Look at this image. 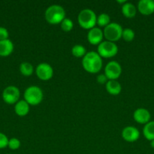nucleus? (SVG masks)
<instances>
[{
  "label": "nucleus",
  "mask_w": 154,
  "mask_h": 154,
  "mask_svg": "<svg viewBox=\"0 0 154 154\" xmlns=\"http://www.w3.org/2000/svg\"><path fill=\"white\" fill-rule=\"evenodd\" d=\"M122 12L127 18H133L137 13V8L131 2H125L122 5Z\"/></svg>",
  "instance_id": "17"
},
{
  "label": "nucleus",
  "mask_w": 154,
  "mask_h": 154,
  "mask_svg": "<svg viewBox=\"0 0 154 154\" xmlns=\"http://www.w3.org/2000/svg\"><path fill=\"white\" fill-rule=\"evenodd\" d=\"M110 23V17L107 14L102 13L97 17V24L101 27H106Z\"/></svg>",
  "instance_id": "21"
},
{
  "label": "nucleus",
  "mask_w": 154,
  "mask_h": 154,
  "mask_svg": "<svg viewBox=\"0 0 154 154\" xmlns=\"http://www.w3.org/2000/svg\"><path fill=\"white\" fill-rule=\"evenodd\" d=\"M82 67L86 72L91 74H95L101 70L103 66L102 58L95 51L86 53L82 61Z\"/></svg>",
  "instance_id": "1"
},
{
  "label": "nucleus",
  "mask_w": 154,
  "mask_h": 154,
  "mask_svg": "<svg viewBox=\"0 0 154 154\" xmlns=\"http://www.w3.org/2000/svg\"><path fill=\"white\" fill-rule=\"evenodd\" d=\"M118 47L114 42L105 41L102 42L98 47V54L104 58H111L117 54Z\"/></svg>",
  "instance_id": "6"
},
{
  "label": "nucleus",
  "mask_w": 154,
  "mask_h": 154,
  "mask_svg": "<svg viewBox=\"0 0 154 154\" xmlns=\"http://www.w3.org/2000/svg\"><path fill=\"white\" fill-rule=\"evenodd\" d=\"M122 137L128 142H134L138 140L140 137V132L134 126H126L122 130Z\"/></svg>",
  "instance_id": "10"
},
{
  "label": "nucleus",
  "mask_w": 154,
  "mask_h": 154,
  "mask_svg": "<svg viewBox=\"0 0 154 154\" xmlns=\"http://www.w3.org/2000/svg\"><path fill=\"white\" fill-rule=\"evenodd\" d=\"M9 154H11V153H9Z\"/></svg>",
  "instance_id": "30"
},
{
  "label": "nucleus",
  "mask_w": 154,
  "mask_h": 154,
  "mask_svg": "<svg viewBox=\"0 0 154 154\" xmlns=\"http://www.w3.org/2000/svg\"><path fill=\"white\" fill-rule=\"evenodd\" d=\"M24 100L30 105H38L42 102L43 92L37 86H30L24 91Z\"/></svg>",
  "instance_id": "4"
},
{
  "label": "nucleus",
  "mask_w": 154,
  "mask_h": 154,
  "mask_svg": "<svg viewBox=\"0 0 154 154\" xmlns=\"http://www.w3.org/2000/svg\"><path fill=\"white\" fill-rule=\"evenodd\" d=\"M133 118L137 123L140 124H146L150 120V113L146 108H140L134 111L133 114Z\"/></svg>",
  "instance_id": "12"
},
{
  "label": "nucleus",
  "mask_w": 154,
  "mask_h": 154,
  "mask_svg": "<svg viewBox=\"0 0 154 154\" xmlns=\"http://www.w3.org/2000/svg\"><path fill=\"white\" fill-rule=\"evenodd\" d=\"M66 16L64 8L59 5H52L46 9L45 12V18L50 24L60 23Z\"/></svg>",
  "instance_id": "2"
},
{
  "label": "nucleus",
  "mask_w": 154,
  "mask_h": 154,
  "mask_svg": "<svg viewBox=\"0 0 154 154\" xmlns=\"http://www.w3.org/2000/svg\"><path fill=\"white\" fill-rule=\"evenodd\" d=\"M9 139L5 134L0 132V149L5 148L8 147Z\"/></svg>",
  "instance_id": "25"
},
{
  "label": "nucleus",
  "mask_w": 154,
  "mask_h": 154,
  "mask_svg": "<svg viewBox=\"0 0 154 154\" xmlns=\"http://www.w3.org/2000/svg\"><path fill=\"white\" fill-rule=\"evenodd\" d=\"M107 80L108 79H107V78L104 74H101V75H99L97 77V81L100 84H106L107 82Z\"/></svg>",
  "instance_id": "27"
},
{
  "label": "nucleus",
  "mask_w": 154,
  "mask_h": 154,
  "mask_svg": "<svg viewBox=\"0 0 154 154\" xmlns=\"http://www.w3.org/2000/svg\"><path fill=\"white\" fill-rule=\"evenodd\" d=\"M8 36L9 33L7 29L5 28V27L0 26V41L8 39Z\"/></svg>",
  "instance_id": "26"
},
{
  "label": "nucleus",
  "mask_w": 154,
  "mask_h": 154,
  "mask_svg": "<svg viewBox=\"0 0 154 154\" xmlns=\"http://www.w3.org/2000/svg\"><path fill=\"white\" fill-rule=\"evenodd\" d=\"M150 146L151 147L154 148V139L152 140V141H150Z\"/></svg>",
  "instance_id": "28"
},
{
  "label": "nucleus",
  "mask_w": 154,
  "mask_h": 154,
  "mask_svg": "<svg viewBox=\"0 0 154 154\" xmlns=\"http://www.w3.org/2000/svg\"><path fill=\"white\" fill-rule=\"evenodd\" d=\"M143 136L145 137L148 141H152L154 139V121H149L145 126L143 129Z\"/></svg>",
  "instance_id": "18"
},
{
  "label": "nucleus",
  "mask_w": 154,
  "mask_h": 154,
  "mask_svg": "<svg viewBox=\"0 0 154 154\" xmlns=\"http://www.w3.org/2000/svg\"><path fill=\"white\" fill-rule=\"evenodd\" d=\"M60 26L63 31L69 32L73 28V22L69 18H64L60 23Z\"/></svg>",
  "instance_id": "23"
},
{
  "label": "nucleus",
  "mask_w": 154,
  "mask_h": 154,
  "mask_svg": "<svg viewBox=\"0 0 154 154\" xmlns=\"http://www.w3.org/2000/svg\"><path fill=\"white\" fill-rule=\"evenodd\" d=\"M14 111L17 115L24 117L27 115L30 111V105L25 100H20L15 104Z\"/></svg>",
  "instance_id": "15"
},
{
  "label": "nucleus",
  "mask_w": 154,
  "mask_h": 154,
  "mask_svg": "<svg viewBox=\"0 0 154 154\" xmlns=\"http://www.w3.org/2000/svg\"><path fill=\"white\" fill-rule=\"evenodd\" d=\"M105 85L106 90L110 94L116 96L121 93L122 87H121L120 83L118 82L116 80H109Z\"/></svg>",
  "instance_id": "16"
},
{
  "label": "nucleus",
  "mask_w": 154,
  "mask_h": 154,
  "mask_svg": "<svg viewBox=\"0 0 154 154\" xmlns=\"http://www.w3.org/2000/svg\"><path fill=\"white\" fill-rule=\"evenodd\" d=\"M21 92L15 86H8L2 92V99L8 105H14L19 101Z\"/></svg>",
  "instance_id": "7"
},
{
  "label": "nucleus",
  "mask_w": 154,
  "mask_h": 154,
  "mask_svg": "<svg viewBox=\"0 0 154 154\" xmlns=\"http://www.w3.org/2000/svg\"><path fill=\"white\" fill-rule=\"evenodd\" d=\"M134 36H135V33L131 29H124L123 31H122V38L126 42H131L134 38Z\"/></svg>",
  "instance_id": "22"
},
{
  "label": "nucleus",
  "mask_w": 154,
  "mask_h": 154,
  "mask_svg": "<svg viewBox=\"0 0 154 154\" xmlns=\"http://www.w3.org/2000/svg\"><path fill=\"white\" fill-rule=\"evenodd\" d=\"M72 54L77 58L84 57L86 54V49L81 45H75L72 48Z\"/></svg>",
  "instance_id": "20"
},
{
  "label": "nucleus",
  "mask_w": 154,
  "mask_h": 154,
  "mask_svg": "<svg viewBox=\"0 0 154 154\" xmlns=\"http://www.w3.org/2000/svg\"><path fill=\"white\" fill-rule=\"evenodd\" d=\"M118 3H119V4H125V2H126V1H117Z\"/></svg>",
  "instance_id": "29"
},
{
  "label": "nucleus",
  "mask_w": 154,
  "mask_h": 154,
  "mask_svg": "<svg viewBox=\"0 0 154 154\" xmlns=\"http://www.w3.org/2000/svg\"><path fill=\"white\" fill-rule=\"evenodd\" d=\"M122 31L123 29L122 26L117 23H110L109 25L104 27L103 32H104V36L107 39V41L115 42L119 41L122 38Z\"/></svg>",
  "instance_id": "5"
},
{
  "label": "nucleus",
  "mask_w": 154,
  "mask_h": 154,
  "mask_svg": "<svg viewBox=\"0 0 154 154\" xmlns=\"http://www.w3.org/2000/svg\"><path fill=\"white\" fill-rule=\"evenodd\" d=\"M14 51V44L10 39L0 41V57H8Z\"/></svg>",
  "instance_id": "14"
},
{
  "label": "nucleus",
  "mask_w": 154,
  "mask_h": 154,
  "mask_svg": "<svg viewBox=\"0 0 154 154\" xmlns=\"http://www.w3.org/2000/svg\"><path fill=\"white\" fill-rule=\"evenodd\" d=\"M122 74V67L116 61L109 62L104 69V75L108 80H116Z\"/></svg>",
  "instance_id": "8"
},
{
  "label": "nucleus",
  "mask_w": 154,
  "mask_h": 154,
  "mask_svg": "<svg viewBox=\"0 0 154 154\" xmlns=\"http://www.w3.org/2000/svg\"><path fill=\"white\" fill-rule=\"evenodd\" d=\"M78 22L81 27L85 29H91L97 24V15L91 9L82 10L78 15Z\"/></svg>",
  "instance_id": "3"
},
{
  "label": "nucleus",
  "mask_w": 154,
  "mask_h": 154,
  "mask_svg": "<svg viewBox=\"0 0 154 154\" xmlns=\"http://www.w3.org/2000/svg\"><path fill=\"white\" fill-rule=\"evenodd\" d=\"M36 73L38 78L42 81H48L54 75V70L51 65L46 63H42L37 66Z\"/></svg>",
  "instance_id": "9"
},
{
  "label": "nucleus",
  "mask_w": 154,
  "mask_h": 154,
  "mask_svg": "<svg viewBox=\"0 0 154 154\" xmlns=\"http://www.w3.org/2000/svg\"><path fill=\"white\" fill-rule=\"evenodd\" d=\"M137 10L143 15H150L154 13L153 0H140L137 4Z\"/></svg>",
  "instance_id": "13"
},
{
  "label": "nucleus",
  "mask_w": 154,
  "mask_h": 154,
  "mask_svg": "<svg viewBox=\"0 0 154 154\" xmlns=\"http://www.w3.org/2000/svg\"><path fill=\"white\" fill-rule=\"evenodd\" d=\"M103 38H104V32L98 27H94L91 29L88 32L87 38L91 45H99L102 42Z\"/></svg>",
  "instance_id": "11"
},
{
  "label": "nucleus",
  "mask_w": 154,
  "mask_h": 154,
  "mask_svg": "<svg viewBox=\"0 0 154 154\" xmlns=\"http://www.w3.org/2000/svg\"><path fill=\"white\" fill-rule=\"evenodd\" d=\"M8 147L11 149V150H18L20 147H21V141L19 139L16 138H12L9 139L8 144Z\"/></svg>",
  "instance_id": "24"
},
{
  "label": "nucleus",
  "mask_w": 154,
  "mask_h": 154,
  "mask_svg": "<svg viewBox=\"0 0 154 154\" xmlns=\"http://www.w3.org/2000/svg\"><path fill=\"white\" fill-rule=\"evenodd\" d=\"M33 71H34V68L31 63L24 62L20 65V72L24 76H30L33 75Z\"/></svg>",
  "instance_id": "19"
}]
</instances>
